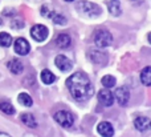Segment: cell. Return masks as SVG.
Wrapping results in <instances>:
<instances>
[{"label":"cell","instance_id":"obj_9","mask_svg":"<svg viewBox=\"0 0 151 137\" xmlns=\"http://www.w3.org/2000/svg\"><path fill=\"white\" fill-rule=\"evenodd\" d=\"M98 99L105 107H110V105H113V103H114V95H113L107 88H104V89L99 91Z\"/></svg>","mask_w":151,"mask_h":137},{"label":"cell","instance_id":"obj_20","mask_svg":"<svg viewBox=\"0 0 151 137\" xmlns=\"http://www.w3.org/2000/svg\"><path fill=\"white\" fill-rule=\"evenodd\" d=\"M109 12L114 16L121 15V5L118 3V0H113V1L109 3Z\"/></svg>","mask_w":151,"mask_h":137},{"label":"cell","instance_id":"obj_11","mask_svg":"<svg viewBox=\"0 0 151 137\" xmlns=\"http://www.w3.org/2000/svg\"><path fill=\"white\" fill-rule=\"evenodd\" d=\"M150 119L149 117H145V116H141V117H137L134 120V127L137 128V130L139 132H146V130L150 129Z\"/></svg>","mask_w":151,"mask_h":137},{"label":"cell","instance_id":"obj_21","mask_svg":"<svg viewBox=\"0 0 151 137\" xmlns=\"http://www.w3.org/2000/svg\"><path fill=\"white\" fill-rule=\"evenodd\" d=\"M0 111H3L7 115L15 113V108H13V105L11 103H8V101H3V103H0Z\"/></svg>","mask_w":151,"mask_h":137},{"label":"cell","instance_id":"obj_5","mask_svg":"<svg viewBox=\"0 0 151 137\" xmlns=\"http://www.w3.org/2000/svg\"><path fill=\"white\" fill-rule=\"evenodd\" d=\"M48 35H49V31H48V28L45 25H42V24H36V25H33L31 28V36L33 37L36 41H44L45 39L48 37Z\"/></svg>","mask_w":151,"mask_h":137},{"label":"cell","instance_id":"obj_15","mask_svg":"<svg viewBox=\"0 0 151 137\" xmlns=\"http://www.w3.org/2000/svg\"><path fill=\"white\" fill-rule=\"evenodd\" d=\"M41 81L44 83V84L49 85V84H52V83L56 81V76L49 71V69H44V71L41 72Z\"/></svg>","mask_w":151,"mask_h":137},{"label":"cell","instance_id":"obj_10","mask_svg":"<svg viewBox=\"0 0 151 137\" xmlns=\"http://www.w3.org/2000/svg\"><path fill=\"white\" fill-rule=\"evenodd\" d=\"M97 130H98V133L102 137H113V135H114V128L107 121L99 123L98 127H97Z\"/></svg>","mask_w":151,"mask_h":137},{"label":"cell","instance_id":"obj_19","mask_svg":"<svg viewBox=\"0 0 151 137\" xmlns=\"http://www.w3.org/2000/svg\"><path fill=\"white\" fill-rule=\"evenodd\" d=\"M12 37H11V35H8L7 32H1L0 33V47H9L11 44H12Z\"/></svg>","mask_w":151,"mask_h":137},{"label":"cell","instance_id":"obj_13","mask_svg":"<svg viewBox=\"0 0 151 137\" xmlns=\"http://www.w3.org/2000/svg\"><path fill=\"white\" fill-rule=\"evenodd\" d=\"M8 68H9V71L12 72L13 75H20L21 72H23L24 67H23V64H21L20 60L13 59V60H11L9 63H8Z\"/></svg>","mask_w":151,"mask_h":137},{"label":"cell","instance_id":"obj_12","mask_svg":"<svg viewBox=\"0 0 151 137\" xmlns=\"http://www.w3.org/2000/svg\"><path fill=\"white\" fill-rule=\"evenodd\" d=\"M56 44H57L58 48H61V49H65V48H68L69 45L72 44V39L69 35L66 33H61L57 36V39H56Z\"/></svg>","mask_w":151,"mask_h":137},{"label":"cell","instance_id":"obj_8","mask_svg":"<svg viewBox=\"0 0 151 137\" xmlns=\"http://www.w3.org/2000/svg\"><path fill=\"white\" fill-rule=\"evenodd\" d=\"M55 63H56V67H57L60 71H63V72H68V71H70L72 69V61L64 55L56 56Z\"/></svg>","mask_w":151,"mask_h":137},{"label":"cell","instance_id":"obj_25","mask_svg":"<svg viewBox=\"0 0 151 137\" xmlns=\"http://www.w3.org/2000/svg\"><path fill=\"white\" fill-rule=\"evenodd\" d=\"M0 137H11L9 135H7V133H3V132H0Z\"/></svg>","mask_w":151,"mask_h":137},{"label":"cell","instance_id":"obj_17","mask_svg":"<svg viewBox=\"0 0 151 137\" xmlns=\"http://www.w3.org/2000/svg\"><path fill=\"white\" fill-rule=\"evenodd\" d=\"M17 101L21 104V105H24V107H32V104H33L32 97L28 95V93H25V92H21L20 95L17 96Z\"/></svg>","mask_w":151,"mask_h":137},{"label":"cell","instance_id":"obj_24","mask_svg":"<svg viewBox=\"0 0 151 137\" xmlns=\"http://www.w3.org/2000/svg\"><path fill=\"white\" fill-rule=\"evenodd\" d=\"M11 27H12L13 29H20L24 27V21L21 20V19H16V20H13L12 23H11Z\"/></svg>","mask_w":151,"mask_h":137},{"label":"cell","instance_id":"obj_22","mask_svg":"<svg viewBox=\"0 0 151 137\" xmlns=\"http://www.w3.org/2000/svg\"><path fill=\"white\" fill-rule=\"evenodd\" d=\"M52 19L55 21V24H58V25H65L66 24V19L63 15H60V13H53Z\"/></svg>","mask_w":151,"mask_h":137},{"label":"cell","instance_id":"obj_18","mask_svg":"<svg viewBox=\"0 0 151 137\" xmlns=\"http://www.w3.org/2000/svg\"><path fill=\"white\" fill-rule=\"evenodd\" d=\"M101 83H102V85H104L105 88L110 89V88H113L115 84H117V80H115V77L111 76V75H106V76L102 77Z\"/></svg>","mask_w":151,"mask_h":137},{"label":"cell","instance_id":"obj_16","mask_svg":"<svg viewBox=\"0 0 151 137\" xmlns=\"http://www.w3.org/2000/svg\"><path fill=\"white\" fill-rule=\"evenodd\" d=\"M141 81L143 83L146 87L151 85V67L143 68V71L141 72Z\"/></svg>","mask_w":151,"mask_h":137},{"label":"cell","instance_id":"obj_14","mask_svg":"<svg viewBox=\"0 0 151 137\" xmlns=\"http://www.w3.org/2000/svg\"><path fill=\"white\" fill-rule=\"evenodd\" d=\"M21 121L29 128H36L37 127L36 119H35V116L31 115V113H23L21 115Z\"/></svg>","mask_w":151,"mask_h":137},{"label":"cell","instance_id":"obj_4","mask_svg":"<svg viewBox=\"0 0 151 137\" xmlns=\"http://www.w3.org/2000/svg\"><path fill=\"white\" fill-rule=\"evenodd\" d=\"M55 120L64 128H70L74 123V117L70 112L68 111H58L55 115Z\"/></svg>","mask_w":151,"mask_h":137},{"label":"cell","instance_id":"obj_2","mask_svg":"<svg viewBox=\"0 0 151 137\" xmlns=\"http://www.w3.org/2000/svg\"><path fill=\"white\" fill-rule=\"evenodd\" d=\"M76 9L85 17H98L101 15V8L99 5L94 4L91 1H78Z\"/></svg>","mask_w":151,"mask_h":137},{"label":"cell","instance_id":"obj_1","mask_svg":"<svg viewBox=\"0 0 151 137\" xmlns=\"http://www.w3.org/2000/svg\"><path fill=\"white\" fill-rule=\"evenodd\" d=\"M66 87L73 99L77 101H86L93 96V85L89 77L82 72L72 75L66 80Z\"/></svg>","mask_w":151,"mask_h":137},{"label":"cell","instance_id":"obj_26","mask_svg":"<svg viewBox=\"0 0 151 137\" xmlns=\"http://www.w3.org/2000/svg\"><path fill=\"white\" fill-rule=\"evenodd\" d=\"M1 24H3V20H1V19H0V25H1Z\"/></svg>","mask_w":151,"mask_h":137},{"label":"cell","instance_id":"obj_7","mask_svg":"<svg viewBox=\"0 0 151 137\" xmlns=\"http://www.w3.org/2000/svg\"><path fill=\"white\" fill-rule=\"evenodd\" d=\"M114 96H115V99H117L118 104L122 107L127 105L129 100H130V92H129V89L126 87H119L117 91H115Z\"/></svg>","mask_w":151,"mask_h":137},{"label":"cell","instance_id":"obj_27","mask_svg":"<svg viewBox=\"0 0 151 137\" xmlns=\"http://www.w3.org/2000/svg\"><path fill=\"white\" fill-rule=\"evenodd\" d=\"M65 1H74V0H65Z\"/></svg>","mask_w":151,"mask_h":137},{"label":"cell","instance_id":"obj_3","mask_svg":"<svg viewBox=\"0 0 151 137\" xmlns=\"http://www.w3.org/2000/svg\"><path fill=\"white\" fill-rule=\"evenodd\" d=\"M111 41H113V36L109 31L101 29V31H98L94 35V43H96V45L99 48L109 47V45L111 44Z\"/></svg>","mask_w":151,"mask_h":137},{"label":"cell","instance_id":"obj_6","mask_svg":"<svg viewBox=\"0 0 151 137\" xmlns=\"http://www.w3.org/2000/svg\"><path fill=\"white\" fill-rule=\"evenodd\" d=\"M29 49H31V45L27 41L24 37H19L15 40V52L20 56H25L28 55Z\"/></svg>","mask_w":151,"mask_h":137},{"label":"cell","instance_id":"obj_23","mask_svg":"<svg viewBox=\"0 0 151 137\" xmlns=\"http://www.w3.org/2000/svg\"><path fill=\"white\" fill-rule=\"evenodd\" d=\"M53 13H55V12L50 9L49 5H42V7H41V15L45 16V17H52Z\"/></svg>","mask_w":151,"mask_h":137}]
</instances>
